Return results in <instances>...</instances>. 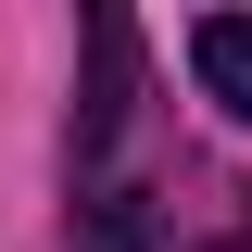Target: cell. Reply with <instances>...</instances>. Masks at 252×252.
I'll use <instances>...</instances> for the list:
<instances>
[{
    "label": "cell",
    "instance_id": "cell-1",
    "mask_svg": "<svg viewBox=\"0 0 252 252\" xmlns=\"http://www.w3.org/2000/svg\"><path fill=\"white\" fill-rule=\"evenodd\" d=\"M126 101H139V26L126 13H89V89H76V152H114Z\"/></svg>",
    "mask_w": 252,
    "mask_h": 252
},
{
    "label": "cell",
    "instance_id": "cell-2",
    "mask_svg": "<svg viewBox=\"0 0 252 252\" xmlns=\"http://www.w3.org/2000/svg\"><path fill=\"white\" fill-rule=\"evenodd\" d=\"M189 76H202L215 114L252 126V13H202V26H189Z\"/></svg>",
    "mask_w": 252,
    "mask_h": 252
},
{
    "label": "cell",
    "instance_id": "cell-3",
    "mask_svg": "<svg viewBox=\"0 0 252 252\" xmlns=\"http://www.w3.org/2000/svg\"><path fill=\"white\" fill-rule=\"evenodd\" d=\"M89 252H152V189H101L89 202Z\"/></svg>",
    "mask_w": 252,
    "mask_h": 252
},
{
    "label": "cell",
    "instance_id": "cell-4",
    "mask_svg": "<svg viewBox=\"0 0 252 252\" xmlns=\"http://www.w3.org/2000/svg\"><path fill=\"white\" fill-rule=\"evenodd\" d=\"M227 252H252V240H227Z\"/></svg>",
    "mask_w": 252,
    "mask_h": 252
}]
</instances>
